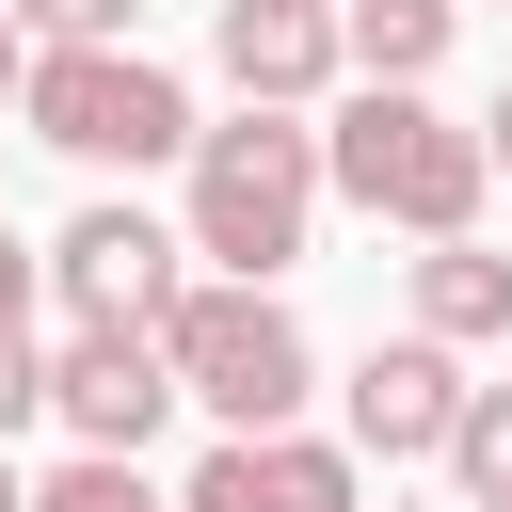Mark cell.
Masks as SVG:
<instances>
[{"instance_id": "obj_1", "label": "cell", "mask_w": 512, "mask_h": 512, "mask_svg": "<svg viewBox=\"0 0 512 512\" xmlns=\"http://www.w3.org/2000/svg\"><path fill=\"white\" fill-rule=\"evenodd\" d=\"M320 176H336L368 224H416V240H480L496 144H480V128H448L432 96H368V80H352V112L320 128Z\"/></svg>"}, {"instance_id": "obj_2", "label": "cell", "mask_w": 512, "mask_h": 512, "mask_svg": "<svg viewBox=\"0 0 512 512\" xmlns=\"http://www.w3.org/2000/svg\"><path fill=\"white\" fill-rule=\"evenodd\" d=\"M320 128L304 112H240V128H208L192 144V256H224V288H272L288 256H304V224H320Z\"/></svg>"}, {"instance_id": "obj_3", "label": "cell", "mask_w": 512, "mask_h": 512, "mask_svg": "<svg viewBox=\"0 0 512 512\" xmlns=\"http://www.w3.org/2000/svg\"><path fill=\"white\" fill-rule=\"evenodd\" d=\"M160 352H176V400H208V416H224V448L288 432V416H304V384H320L304 320H288L272 288H224V272H208V288L160 320Z\"/></svg>"}, {"instance_id": "obj_4", "label": "cell", "mask_w": 512, "mask_h": 512, "mask_svg": "<svg viewBox=\"0 0 512 512\" xmlns=\"http://www.w3.org/2000/svg\"><path fill=\"white\" fill-rule=\"evenodd\" d=\"M16 112H32V144H64V160H128V176L208 144L192 96H176L144 48H32V96H16Z\"/></svg>"}, {"instance_id": "obj_5", "label": "cell", "mask_w": 512, "mask_h": 512, "mask_svg": "<svg viewBox=\"0 0 512 512\" xmlns=\"http://www.w3.org/2000/svg\"><path fill=\"white\" fill-rule=\"evenodd\" d=\"M176 256H192L176 224H144V208H80V224L48 240V288L80 304V336H160V320L192 304Z\"/></svg>"}, {"instance_id": "obj_6", "label": "cell", "mask_w": 512, "mask_h": 512, "mask_svg": "<svg viewBox=\"0 0 512 512\" xmlns=\"http://www.w3.org/2000/svg\"><path fill=\"white\" fill-rule=\"evenodd\" d=\"M48 416H64L96 464H144V432L176 416V352H160V336H64V352H48Z\"/></svg>"}, {"instance_id": "obj_7", "label": "cell", "mask_w": 512, "mask_h": 512, "mask_svg": "<svg viewBox=\"0 0 512 512\" xmlns=\"http://www.w3.org/2000/svg\"><path fill=\"white\" fill-rule=\"evenodd\" d=\"M208 48H224V80H240V112H304V96L352 64L336 0H224V16H208Z\"/></svg>"}, {"instance_id": "obj_8", "label": "cell", "mask_w": 512, "mask_h": 512, "mask_svg": "<svg viewBox=\"0 0 512 512\" xmlns=\"http://www.w3.org/2000/svg\"><path fill=\"white\" fill-rule=\"evenodd\" d=\"M464 352H432V336H384L368 368H352V448H384V464H416V448H448L464 432Z\"/></svg>"}, {"instance_id": "obj_9", "label": "cell", "mask_w": 512, "mask_h": 512, "mask_svg": "<svg viewBox=\"0 0 512 512\" xmlns=\"http://www.w3.org/2000/svg\"><path fill=\"white\" fill-rule=\"evenodd\" d=\"M176 512H368V496H352V448H320V432H256V448H208Z\"/></svg>"}, {"instance_id": "obj_10", "label": "cell", "mask_w": 512, "mask_h": 512, "mask_svg": "<svg viewBox=\"0 0 512 512\" xmlns=\"http://www.w3.org/2000/svg\"><path fill=\"white\" fill-rule=\"evenodd\" d=\"M416 336H432V352L512 336V256H496V240H432V256H416Z\"/></svg>"}, {"instance_id": "obj_11", "label": "cell", "mask_w": 512, "mask_h": 512, "mask_svg": "<svg viewBox=\"0 0 512 512\" xmlns=\"http://www.w3.org/2000/svg\"><path fill=\"white\" fill-rule=\"evenodd\" d=\"M336 32H352V80H368V96H416V80L448 64L464 0H336Z\"/></svg>"}, {"instance_id": "obj_12", "label": "cell", "mask_w": 512, "mask_h": 512, "mask_svg": "<svg viewBox=\"0 0 512 512\" xmlns=\"http://www.w3.org/2000/svg\"><path fill=\"white\" fill-rule=\"evenodd\" d=\"M448 480H464V512H512V384H480V400H464Z\"/></svg>"}, {"instance_id": "obj_13", "label": "cell", "mask_w": 512, "mask_h": 512, "mask_svg": "<svg viewBox=\"0 0 512 512\" xmlns=\"http://www.w3.org/2000/svg\"><path fill=\"white\" fill-rule=\"evenodd\" d=\"M32 512H176V496H160L144 464H96V448H80L64 480H32Z\"/></svg>"}, {"instance_id": "obj_14", "label": "cell", "mask_w": 512, "mask_h": 512, "mask_svg": "<svg viewBox=\"0 0 512 512\" xmlns=\"http://www.w3.org/2000/svg\"><path fill=\"white\" fill-rule=\"evenodd\" d=\"M128 16L144 0H16V32H48V48H128Z\"/></svg>"}, {"instance_id": "obj_15", "label": "cell", "mask_w": 512, "mask_h": 512, "mask_svg": "<svg viewBox=\"0 0 512 512\" xmlns=\"http://www.w3.org/2000/svg\"><path fill=\"white\" fill-rule=\"evenodd\" d=\"M32 416H48V352H32V336H0V448H16Z\"/></svg>"}, {"instance_id": "obj_16", "label": "cell", "mask_w": 512, "mask_h": 512, "mask_svg": "<svg viewBox=\"0 0 512 512\" xmlns=\"http://www.w3.org/2000/svg\"><path fill=\"white\" fill-rule=\"evenodd\" d=\"M32 288H48V256H32L16 224H0V336H32Z\"/></svg>"}, {"instance_id": "obj_17", "label": "cell", "mask_w": 512, "mask_h": 512, "mask_svg": "<svg viewBox=\"0 0 512 512\" xmlns=\"http://www.w3.org/2000/svg\"><path fill=\"white\" fill-rule=\"evenodd\" d=\"M0 96H32V32L16 16H0Z\"/></svg>"}, {"instance_id": "obj_18", "label": "cell", "mask_w": 512, "mask_h": 512, "mask_svg": "<svg viewBox=\"0 0 512 512\" xmlns=\"http://www.w3.org/2000/svg\"><path fill=\"white\" fill-rule=\"evenodd\" d=\"M480 144H496V176H512V96H496V112H480Z\"/></svg>"}, {"instance_id": "obj_19", "label": "cell", "mask_w": 512, "mask_h": 512, "mask_svg": "<svg viewBox=\"0 0 512 512\" xmlns=\"http://www.w3.org/2000/svg\"><path fill=\"white\" fill-rule=\"evenodd\" d=\"M0 512H32V480H16V464H0Z\"/></svg>"}, {"instance_id": "obj_20", "label": "cell", "mask_w": 512, "mask_h": 512, "mask_svg": "<svg viewBox=\"0 0 512 512\" xmlns=\"http://www.w3.org/2000/svg\"><path fill=\"white\" fill-rule=\"evenodd\" d=\"M0 16H16V0H0Z\"/></svg>"}]
</instances>
